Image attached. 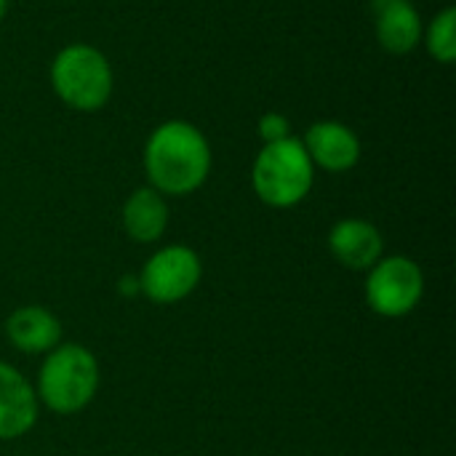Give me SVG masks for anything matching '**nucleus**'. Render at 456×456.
I'll use <instances>...</instances> for the list:
<instances>
[{"label": "nucleus", "instance_id": "nucleus-1", "mask_svg": "<svg viewBox=\"0 0 456 456\" xmlns=\"http://www.w3.org/2000/svg\"><path fill=\"white\" fill-rule=\"evenodd\" d=\"M144 174L152 190L166 198L198 192L214 166L206 134L190 120H166L144 142Z\"/></svg>", "mask_w": 456, "mask_h": 456}, {"label": "nucleus", "instance_id": "nucleus-2", "mask_svg": "<svg viewBox=\"0 0 456 456\" xmlns=\"http://www.w3.org/2000/svg\"><path fill=\"white\" fill-rule=\"evenodd\" d=\"M99 361L80 342H61L43 355L35 379L37 403L51 414L72 417L91 406L99 393Z\"/></svg>", "mask_w": 456, "mask_h": 456}, {"label": "nucleus", "instance_id": "nucleus-3", "mask_svg": "<svg viewBox=\"0 0 456 456\" xmlns=\"http://www.w3.org/2000/svg\"><path fill=\"white\" fill-rule=\"evenodd\" d=\"M315 184V166L299 136L262 144L251 166L254 195L270 208L299 206Z\"/></svg>", "mask_w": 456, "mask_h": 456}, {"label": "nucleus", "instance_id": "nucleus-4", "mask_svg": "<svg viewBox=\"0 0 456 456\" xmlns=\"http://www.w3.org/2000/svg\"><path fill=\"white\" fill-rule=\"evenodd\" d=\"M48 75L56 99L75 112H99L115 91L110 59L88 43L64 45L53 56Z\"/></svg>", "mask_w": 456, "mask_h": 456}, {"label": "nucleus", "instance_id": "nucleus-5", "mask_svg": "<svg viewBox=\"0 0 456 456\" xmlns=\"http://www.w3.org/2000/svg\"><path fill=\"white\" fill-rule=\"evenodd\" d=\"M363 297L371 313L382 318H406L425 297V273L403 254L382 256L371 270H366Z\"/></svg>", "mask_w": 456, "mask_h": 456}, {"label": "nucleus", "instance_id": "nucleus-6", "mask_svg": "<svg viewBox=\"0 0 456 456\" xmlns=\"http://www.w3.org/2000/svg\"><path fill=\"white\" fill-rule=\"evenodd\" d=\"M139 294H144L152 305H176L187 299L203 278L200 254L184 243L160 246L142 267Z\"/></svg>", "mask_w": 456, "mask_h": 456}, {"label": "nucleus", "instance_id": "nucleus-7", "mask_svg": "<svg viewBox=\"0 0 456 456\" xmlns=\"http://www.w3.org/2000/svg\"><path fill=\"white\" fill-rule=\"evenodd\" d=\"M302 144H305L315 171L321 168L329 174L353 171L363 152L358 134L342 120H315L305 131Z\"/></svg>", "mask_w": 456, "mask_h": 456}, {"label": "nucleus", "instance_id": "nucleus-8", "mask_svg": "<svg viewBox=\"0 0 456 456\" xmlns=\"http://www.w3.org/2000/svg\"><path fill=\"white\" fill-rule=\"evenodd\" d=\"M326 246H329V254L345 270H353V273H366L385 256V238L379 227L358 216L334 222L329 230Z\"/></svg>", "mask_w": 456, "mask_h": 456}, {"label": "nucleus", "instance_id": "nucleus-9", "mask_svg": "<svg viewBox=\"0 0 456 456\" xmlns=\"http://www.w3.org/2000/svg\"><path fill=\"white\" fill-rule=\"evenodd\" d=\"M40 417L32 382L11 363L0 361V441L24 438Z\"/></svg>", "mask_w": 456, "mask_h": 456}, {"label": "nucleus", "instance_id": "nucleus-10", "mask_svg": "<svg viewBox=\"0 0 456 456\" xmlns=\"http://www.w3.org/2000/svg\"><path fill=\"white\" fill-rule=\"evenodd\" d=\"M425 21L411 0H377L374 5V32L377 43L393 53L406 56L422 45Z\"/></svg>", "mask_w": 456, "mask_h": 456}, {"label": "nucleus", "instance_id": "nucleus-11", "mask_svg": "<svg viewBox=\"0 0 456 456\" xmlns=\"http://www.w3.org/2000/svg\"><path fill=\"white\" fill-rule=\"evenodd\" d=\"M61 321L43 305H21L5 318L8 342L24 355H45L61 345Z\"/></svg>", "mask_w": 456, "mask_h": 456}, {"label": "nucleus", "instance_id": "nucleus-12", "mask_svg": "<svg viewBox=\"0 0 456 456\" xmlns=\"http://www.w3.org/2000/svg\"><path fill=\"white\" fill-rule=\"evenodd\" d=\"M120 219H123L126 235L134 243L150 246V243H158L166 235L171 211H168L166 195H160L158 190H152L147 184V187H136L126 198L123 211H120Z\"/></svg>", "mask_w": 456, "mask_h": 456}, {"label": "nucleus", "instance_id": "nucleus-13", "mask_svg": "<svg viewBox=\"0 0 456 456\" xmlns=\"http://www.w3.org/2000/svg\"><path fill=\"white\" fill-rule=\"evenodd\" d=\"M422 45L438 64L456 61V8L449 5L438 11L422 29Z\"/></svg>", "mask_w": 456, "mask_h": 456}, {"label": "nucleus", "instance_id": "nucleus-14", "mask_svg": "<svg viewBox=\"0 0 456 456\" xmlns=\"http://www.w3.org/2000/svg\"><path fill=\"white\" fill-rule=\"evenodd\" d=\"M256 134H259L262 144H273V142L291 136V123L281 112H265L256 123Z\"/></svg>", "mask_w": 456, "mask_h": 456}, {"label": "nucleus", "instance_id": "nucleus-15", "mask_svg": "<svg viewBox=\"0 0 456 456\" xmlns=\"http://www.w3.org/2000/svg\"><path fill=\"white\" fill-rule=\"evenodd\" d=\"M5 13H8V0H0V21H3Z\"/></svg>", "mask_w": 456, "mask_h": 456}]
</instances>
